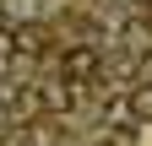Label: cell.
<instances>
[{"label": "cell", "mask_w": 152, "mask_h": 146, "mask_svg": "<svg viewBox=\"0 0 152 146\" xmlns=\"http://www.w3.org/2000/svg\"><path fill=\"white\" fill-rule=\"evenodd\" d=\"M136 81H141V87H152V49L136 60Z\"/></svg>", "instance_id": "277c9868"}, {"label": "cell", "mask_w": 152, "mask_h": 146, "mask_svg": "<svg viewBox=\"0 0 152 146\" xmlns=\"http://www.w3.org/2000/svg\"><path fill=\"white\" fill-rule=\"evenodd\" d=\"M98 49H65V60H60V70H65V76L71 81H87V76H98Z\"/></svg>", "instance_id": "6da1fadb"}, {"label": "cell", "mask_w": 152, "mask_h": 146, "mask_svg": "<svg viewBox=\"0 0 152 146\" xmlns=\"http://www.w3.org/2000/svg\"><path fill=\"white\" fill-rule=\"evenodd\" d=\"M136 108H141V114H152V87H141V92H136Z\"/></svg>", "instance_id": "5b68a950"}, {"label": "cell", "mask_w": 152, "mask_h": 146, "mask_svg": "<svg viewBox=\"0 0 152 146\" xmlns=\"http://www.w3.org/2000/svg\"><path fill=\"white\" fill-rule=\"evenodd\" d=\"M44 38H49L44 27H22V33L11 38V49H22V54H44Z\"/></svg>", "instance_id": "7a4b0ae2"}, {"label": "cell", "mask_w": 152, "mask_h": 146, "mask_svg": "<svg viewBox=\"0 0 152 146\" xmlns=\"http://www.w3.org/2000/svg\"><path fill=\"white\" fill-rule=\"evenodd\" d=\"M0 22H6V11H0Z\"/></svg>", "instance_id": "8992f818"}, {"label": "cell", "mask_w": 152, "mask_h": 146, "mask_svg": "<svg viewBox=\"0 0 152 146\" xmlns=\"http://www.w3.org/2000/svg\"><path fill=\"white\" fill-rule=\"evenodd\" d=\"M38 98H44V108H71V87H65V81H60V87L44 81V87H38Z\"/></svg>", "instance_id": "3957f363"}]
</instances>
